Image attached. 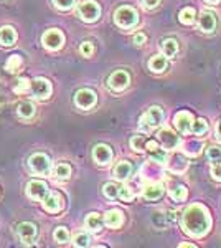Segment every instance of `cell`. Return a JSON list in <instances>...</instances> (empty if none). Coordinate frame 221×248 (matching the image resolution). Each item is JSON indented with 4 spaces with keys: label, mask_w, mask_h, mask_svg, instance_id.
Wrapping results in <instances>:
<instances>
[{
    "label": "cell",
    "mask_w": 221,
    "mask_h": 248,
    "mask_svg": "<svg viewBox=\"0 0 221 248\" xmlns=\"http://www.w3.org/2000/svg\"><path fill=\"white\" fill-rule=\"evenodd\" d=\"M131 172H132V166H131V162H127V161H120V162H118V166L114 167V175H116V179H119V181L129 179Z\"/></svg>",
    "instance_id": "cell-20"
},
{
    "label": "cell",
    "mask_w": 221,
    "mask_h": 248,
    "mask_svg": "<svg viewBox=\"0 0 221 248\" xmlns=\"http://www.w3.org/2000/svg\"><path fill=\"white\" fill-rule=\"evenodd\" d=\"M208 159L211 162H221V146H211L208 149Z\"/></svg>",
    "instance_id": "cell-37"
},
{
    "label": "cell",
    "mask_w": 221,
    "mask_h": 248,
    "mask_svg": "<svg viewBox=\"0 0 221 248\" xmlns=\"http://www.w3.org/2000/svg\"><path fill=\"white\" fill-rule=\"evenodd\" d=\"M180 247H182V248H188V247H190V248H195L193 243H182Z\"/></svg>",
    "instance_id": "cell-45"
},
{
    "label": "cell",
    "mask_w": 221,
    "mask_h": 248,
    "mask_svg": "<svg viewBox=\"0 0 221 248\" xmlns=\"http://www.w3.org/2000/svg\"><path fill=\"white\" fill-rule=\"evenodd\" d=\"M129 83H131V77H129V73L124 70L114 71L109 77V79H107V86H109L112 91L126 90V88L129 86Z\"/></svg>",
    "instance_id": "cell-9"
},
{
    "label": "cell",
    "mask_w": 221,
    "mask_h": 248,
    "mask_svg": "<svg viewBox=\"0 0 221 248\" xmlns=\"http://www.w3.org/2000/svg\"><path fill=\"white\" fill-rule=\"evenodd\" d=\"M22 66H23V58L20 57V55H12L5 63V70L9 71V73H18V71L22 70Z\"/></svg>",
    "instance_id": "cell-23"
},
{
    "label": "cell",
    "mask_w": 221,
    "mask_h": 248,
    "mask_svg": "<svg viewBox=\"0 0 221 248\" xmlns=\"http://www.w3.org/2000/svg\"><path fill=\"white\" fill-rule=\"evenodd\" d=\"M168 167H170L172 170H175V172H183L185 169H187V161L183 159V155H172L170 159H168Z\"/></svg>",
    "instance_id": "cell-25"
},
{
    "label": "cell",
    "mask_w": 221,
    "mask_h": 248,
    "mask_svg": "<svg viewBox=\"0 0 221 248\" xmlns=\"http://www.w3.org/2000/svg\"><path fill=\"white\" fill-rule=\"evenodd\" d=\"M27 194L33 201H42L48 194V186L43 181H30L27 184Z\"/></svg>",
    "instance_id": "cell-12"
},
{
    "label": "cell",
    "mask_w": 221,
    "mask_h": 248,
    "mask_svg": "<svg viewBox=\"0 0 221 248\" xmlns=\"http://www.w3.org/2000/svg\"><path fill=\"white\" fill-rule=\"evenodd\" d=\"M220 133H221V123H220Z\"/></svg>",
    "instance_id": "cell-47"
},
{
    "label": "cell",
    "mask_w": 221,
    "mask_h": 248,
    "mask_svg": "<svg viewBox=\"0 0 221 248\" xmlns=\"http://www.w3.org/2000/svg\"><path fill=\"white\" fill-rule=\"evenodd\" d=\"M89 242H91V237L88 233H76L73 237V245L79 247V248L88 247L89 245Z\"/></svg>",
    "instance_id": "cell-33"
},
{
    "label": "cell",
    "mask_w": 221,
    "mask_h": 248,
    "mask_svg": "<svg viewBox=\"0 0 221 248\" xmlns=\"http://www.w3.org/2000/svg\"><path fill=\"white\" fill-rule=\"evenodd\" d=\"M78 15L84 22H96L101 15V7L94 0H83L78 7Z\"/></svg>",
    "instance_id": "cell-5"
},
{
    "label": "cell",
    "mask_w": 221,
    "mask_h": 248,
    "mask_svg": "<svg viewBox=\"0 0 221 248\" xmlns=\"http://www.w3.org/2000/svg\"><path fill=\"white\" fill-rule=\"evenodd\" d=\"M79 51H81L83 57H91L92 51H94V46H92V43L89 42H84L81 46H79Z\"/></svg>",
    "instance_id": "cell-40"
},
{
    "label": "cell",
    "mask_w": 221,
    "mask_h": 248,
    "mask_svg": "<svg viewBox=\"0 0 221 248\" xmlns=\"http://www.w3.org/2000/svg\"><path fill=\"white\" fill-rule=\"evenodd\" d=\"M103 222L106 223L109 229H119L120 225L124 223V215L120 210H107L103 217Z\"/></svg>",
    "instance_id": "cell-16"
},
{
    "label": "cell",
    "mask_w": 221,
    "mask_h": 248,
    "mask_svg": "<svg viewBox=\"0 0 221 248\" xmlns=\"http://www.w3.org/2000/svg\"><path fill=\"white\" fill-rule=\"evenodd\" d=\"M17 42V31H15L14 27H0V43L3 46H10Z\"/></svg>",
    "instance_id": "cell-18"
},
{
    "label": "cell",
    "mask_w": 221,
    "mask_h": 248,
    "mask_svg": "<svg viewBox=\"0 0 221 248\" xmlns=\"http://www.w3.org/2000/svg\"><path fill=\"white\" fill-rule=\"evenodd\" d=\"M86 229L91 230V232H101L103 229V217L99 214H96V212H92V214H89L86 217Z\"/></svg>",
    "instance_id": "cell-21"
},
{
    "label": "cell",
    "mask_w": 221,
    "mask_h": 248,
    "mask_svg": "<svg viewBox=\"0 0 221 248\" xmlns=\"http://www.w3.org/2000/svg\"><path fill=\"white\" fill-rule=\"evenodd\" d=\"M170 197L175 202H183L187 199V189H185V186H175L170 190Z\"/></svg>",
    "instance_id": "cell-29"
},
{
    "label": "cell",
    "mask_w": 221,
    "mask_h": 248,
    "mask_svg": "<svg viewBox=\"0 0 221 248\" xmlns=\"http://www.w3.org/2000/svg\"><path fill=\"white\" fill-rule=\"evenodd\" d=\"M162 51L163 55H165V58H174L177 55V51H178V43H177V40L174 38H167L162 42Z\"/></svg>",
    "instance_id": "cell-22"
},
{
    "label": "cell",
    "mask_w": 221,
    "mask_h": 248,
    "mask_svg": "<svg viewBox=\"0 0 221 248\" xmlns=\"http://www.w3.org/2000/svg\"><path fill=\"white\" fill-rule=\"evenodd\" d=\"M114 20L120 29H132V27L137 25L139 15H137V12L132 9V7L124 5V7H119V9L116 10Z\"/></svg>",
    "instance_id": "cell-3"
},
{
    "label": "cell",
    "mask_w": 221,
    "mask_h": 248,
    "mask_svg": "<svg viewBox=\"0 0 221 248\" xmlns=\"http://www.w3.org/2000/svg\"><path fill=\"white\" fill-rule=\"evenodd\" d=\"M131 147L135 151V153H142V151H146V141H144L142 136H134V138L131 139Z\"/></svg>",
    "instance_id": "cell-35"
},
{
    "label": "cell",
    "mask_w": 221,
    "mask_h": 248,
    "mask_svg": "<svg viewBox=\"0 0 221 248\" xmlns=\"http://www.w3.org/2000/svg\"><path fill=\"white\" fill-rule=\"evenodd\" d=\"M92 159L99 166H107L112 161V151L109 146H104V144H98V146L92 149Z\"/></svg>",
    "instance_id": "cell-14"
},
{
    "label": "cell",
    "mask_w": 221,
    "mask_h": 248,
    "mask_svg": "<svg viewBox=\"0 0 221 248\" xmlns=\"http://www.w3.org/2000/svg\"><path fill=\"white\" fill-rule=\"evenodd\" d=\"M28 166H30V170L37 175H50L51 172V161L46 154L37 153L33 154L30 159H28Z\"/></svg>",
    "instance_id": "cell-4"
},
{
    "label": "cell",
    "mask_w": 221,
    "mask_h": 248,
    "mask_svg": "<svg viewBox=\"0 0 221 248\" xmlns=\"http://www.w3.org/2000/svg\"><path fill=\"white\" fill-rule=\"evenodd\" d=\"M183 227L187 233L193 237H203L211 227L210 212L202 203H192L183 212Z\"/></svg>",
    "instance_id": "cell-1"
},
{
    "label": "cell",
    "mask_w": 221,
    "mask_h": 248,
    "mask_svg": "<svg viewBox=\"0 0 221 248\" xmlns=\"http://www.w3.org/2000/svg\"><path fill=\"white\" fill-rule=\"evenodd\" d=\"M103 192H104V195H106L107 199H116L118 197V192H119V187L116 186L114 182H107V184H104V187H103Z\"/></svg>",
    "instance_id": "cell-32"
},
{
    "label": "cell",
    "mask_w": 221,
    "mask_h": 248,
    "mask_svg": "<svg viewBox=\"0 0 221 248\" xmlns=\"http://www.w3.org/2000/svg\"><path fill=\"white\" fill-rule=\"evenodd\" d=\"M42 202L43 209L50 212V214H58L65 207V201H63V195L59 192H48L45 197L42 199Z\"/></svg>",
    "instance_id": "cell-6"
},
{
    "label": "cell",
    "mask_w": 221,
    "mask_h": 248,
    "mask_svg": "<svg viewBox=\"0 0 221 248\" xmlns=\"http://www.w3.org/2000/svg\"><path fill=\"white\" fill-rule=\"evenodd\" d=\"M163 192H165V187L162 184H148V186L144 187L142 195L147 201H159L163 195Z\"/></svg>",
    "instance_id": "cell-17"
},
{
    "label": "cell",
    "mask_w": 221,
    "mask_h": 248,
    "mask_svg": "<svg viewBox=\"0 0 221 248\" xmlns=\"http://www.w3.org/2000/svg\"><path fill=\"white\" fill-rule=\"evenodd\" d=\"M178 20L183 23V25H192V23L195 22V10L192 9V7H187V9H183L182 12H180Z\"/></svg>",
    "instance_id": "cell-28"
},
{
    "label": "cell",
    "mask_w": 221,
    "mask_h": 248,
    "mask_svg": "<svg viewBox=\"0 0 221 248\" xmlns=\"http://www.w3.org/2000/svg\"><path fill=\"white\" fill-rule=\"evenodd\" d=\"M42 42L48 50H59L63 46V43H65V35L58 29H50L43 33Z\"/></svg>",
    "instance_id": "cell-7"
},
{
    "label": "cell",
    "mask_w": 221,
    "mask_h": 248,
    "mask_svg": "<svg viewBox=\"0 0 221 248\" xmlns=\"http://www.w3.org/2000/svg\"><path fill=\"white\" fill-rule=\"evenodd\" d=\"M53 3L59 10H70L74 5V0H53Z\"/></svg>",
    "instance_id": "cell-39"
},
{
    "label": "cell",
    "mask_w": 221,
    "mask_h": 248,
    "mask_svg": "<svg viewBox=\"0 0 221 248\" xmlns=\"http://www.w3.org/2000/svg\"><path fill=\"white\" fill-rule=\"evenodd\" d=\"M216 27V15L213 12H202L200 15V29L202 31H213Z\"/></svg>",
    "instance_id": "cell-19"
},
{
    "label": "cell",
    "mask_w": 221,
    "mask_h": 248,
    "mask_svg": "<svg viewBox=\"0 0 221 248\" xmlns=\"http://www.w3.org/2000/svg\"><path fill=\"white\" fill-rule=\"evenodd\" d=\"M206 2H208V3H218L220 0H206Z\"/></svg>",
    "instance_id": "cell-46"
},
{
    "label": "cell",
    "mask_w": 221,
    "mask_h": 248,
    "mask_svg": "<svg viewBox=\"0 0 221 248\" xmlns=\"http://www.w3.org/2000/svg\"><path fill=\"white\" fill-rule=\"evenodd\" d=\"M53 237L58 243H66V242H70V232L66 230V227H58V229L53 232Z\"/></svg>",
    "instance_id": "cell-31"
},
{
    "label": "cell",
    "mask_w": 221,
    "mask_h": 248,
    "mask_svg": "<svg viewBox=\"0 0 221 248\" xmlns=\"http://www.w3.org/2000/svg\"><path fill=\"white\" fill-rule=\"evenodd\" d=\"M192 133H195L196 136H205L208 133V123L205 119H196V121H193Z\"/></svg>",
    "instance_id": "cell-30"
},
{
    "label": "cell",
    "mask_w": 221,
    "mask_h": 248,
    "mask_svg": "<svg viewBox=\"0 0 221 248\" xmlns=\"http://www.w3.org/2000/svg\"><path fill=\"white\" fill-rule=\"evenodd\" d=\"M150 159L154 162H159V164H163L167 161V155H165V153H163L162 149H160V147H157V149H154V151H150Z\"/></svg>",
    "instance_id": "cell-38"
},
{
    "label": "cell",
    "mask_w": 221,
    "mask_h": 248,
    "mask_svg": "<svg viewBox=\"0 0 221 248\" xmlns=\"http://www.w3.org/2000/svg\"><path fill=\"white\" fill-rule=\"evenodd\" d=\"M17 111H18V116H20V118L30 119L31 116L35 114V106H33V103H30V101H22V103L18 105Z\"/></svg>",
    "instance_id": "cell-26"
},
{
    "label": "cell",
    "mask_w": 221,
    "mask_h": 248,
    "mask_svg": "<svg viewBox=\"0 0 221 248\" xmlns=\"http://www.w3.org/2000/svg\"><path fill=\"white\" fill-rule=\"evenodd\" d=\"M211 177L215 179V181L221 182V164L216 162L215 166L211 167Z\"/></svg>",
    "instance_id": "cell-41"
},
{
    "label": "cell",
    "mask_w": 221,
    "mask_h": 248,
    "mask_svg": "<svg viewBox=\"0 0 221 248\" xmlns=\"http://www.w3.org/2000/svg\"><path fill=\"white\" fill-rule=\"evenodd\" d=\"M162 123H163V111L160 109L159 106H152V108H148L142 116H140L139 126L142 131L150 133V131H154L155 127H159Z\"/></svg>",
    "instance_id": "cell-2"
},
{
    "label": "cell",
    "mask_w": 221,
    "mask_h": 248,
    "mask_svg": "<svg viewBox=\"0 0 221 248\" xmlns=\"http://www.w3.org/2000/svg\"><path fill=\"white\" fill-rule=\"evenodd\" d=\"M17 233L25 245H30V243L37 238V227L31 222H22L17 229Z\"/></svg>",
    "instance_id": "cell-13"
},
{
    "label": "cell",
    "mask_w": 221,
    "mask_h": 248,
    "mask_svg": "<svg viewBox=\"0 0 221 248\" xmlns=\"http://www.w3.org/2000/svg\"><path fill=\"white\" fill-rule=\"evenodd\" d=\"M132 42H134V45H144L146 43V35L144 33H137V35H134V38H132Z\"/></svg>",
    "instance_id": "cell-42"
},
{
    "label": "cell",
    "mask_w": 221,
    "mask_h": 248,
    "mask_svg": "<svg viewBox=\"0 0 221 248\" xmlns=\"http://www.w3.org/2000/svg\"><path fill=\"white\" fill-rule=\"evenodd\" d=\"M30 85H31V81L28 78H20L17 81V85L14 86V91H15V93H18V94L27 93V91L30 90Z\"/></svg>",
    "instance_id": "cell-34"
},
{
    "label": "cell",
    "mask_w": 221,
    "mask_h": 248,
    "mask_svg": "<svg viewBox=\"0 0 221 248\" xmlns=\"http://www.w3.org/2000/svg\"><path fill=\"white\" fill-rule=\"evenodd\" d=\"M159 141L162 142V146L165 147V149L172 151V149H177L180 144V138L177 136L172 129H162L159 131Z\"/></svg>",
    "instance_id": "cell-15"
},
{
    "label": "cell",
    "mask_w": 221,
    "mask_h": 248,
    "mask_svg": "<svg viewBox=\"0 0 221 248\" xmlns=\"http://www.w3.org/2000/svg\"><path fill=\"white\" fill-rule=\"evenodd\" d=\"M30 90L37 99H46L51 94V83L45 78H35L30 85Z\"/></svg>",
    "instance_id": "cell-11"
},
{
    "label": "cell",
    "mask_w": 221,
    "mask_h": 248,
    "mask_svg": "<svg viewBox=\"0 0 221 248\" xmlns=\"http://www.w3.org/2000/svg\"><path fill=\"white\" fill-rule=\"evenodd\" d=\"M160 0H142V3L147 7V9H154V7L159 5Z\"/></svg>",
    "instance_id": "cell-44"
},
{
    "label": "cell",
    "mask_w": 221,
    "mask_h": 248,
    "mask_svg": "<svg viewBox=\"0 0 221 248\" xmlns=\"http://www.w3.org/2000/svg\"><path fill=\"white\" fill-rule=\"evenodd\" d=\"M193 116L188 111H180V113L175 114L174 118V124L175 127L178 129V133L182 134H190L192 133V127H193Z\"/></svg>",
    "instance_id": "cell-10"
},
{
    "label": "cell",
    "mask_w": 221,
    "mask_h": 248,
    "mask_svg": "<svg viewBox=\"0 0 221 248\" xmlns=\"http://www.w3.org/2000/svg\"><path fill=\"white\" fill-rule=\"evenodd\" d=\"M118 197L122 199L124 202H131L132 199H134V192H132V189L129 186H122V187H119Z\"/></svg>",
    "instance_id": "cell-36"
},
{
    "label": "cell",
    "mask_w": 221,
    "mask_h": 248,
    "mask_svg": "<svg viewBox=\"0 0 221 248\" xmlns=\"http://www.w3.org/2000/svg\"><path fill=\"white\" fill-rule=\"evenodd\" d=\"M96 101H98V96L92 90H88V88H84V90H79L76 91L74 94V103L78 108H81V109H89L96 105Z\"/></svg>",
    "instance_id": "cell-8"
},
{
    "label": "cell",
    "mask_w": 221,
    "mask_h": 248,
    "mask_svg": "<svg viewBox=\"0 0 221 248\" xmlns=\"http://www.w3.org/2000/svg\"><path fill=\"white\" fill-rule=\"evenodd\" d=\"M55 175L58 179H61V181H66L71 175V167L68 166L66 162H59L58 166L55 167Z\"/></svg>",
    "instance_id": "cell-27"
},
{
    "label": "cell",
    "mask_w": 221,
    "mask_h": 248,
    "mask_svg": "<svg viewBox=\"0 0 221 248\" xmlns=\"http://www.w3.org/2000/svg\"><path fill=\"white\" fill-rule=\"evenodd\" d=\"M159 147V142L157 141H154V139H150V141H146V149L150 153V151H154V149H157Z\"/></svg>",
    "instance_id": "cell-43"
},
{
    "label": "cell",
    "mask_w": 221,
    "mask_h": 248,
    "mask_svg": "<svg viewBox=\"0 0 221 248\" xmlns=\"http://www.w3.org/2000/svg\"><path fill=\"white\" fill-rule=\"evenodd\" d=\"M168 66L167 63V58L162 57V55H159V57H154L148 62V68H150L152 71H155V73H162V71H165Z\"/></svg>",
    "instance_id": "cell-24"
}]
</instances>
